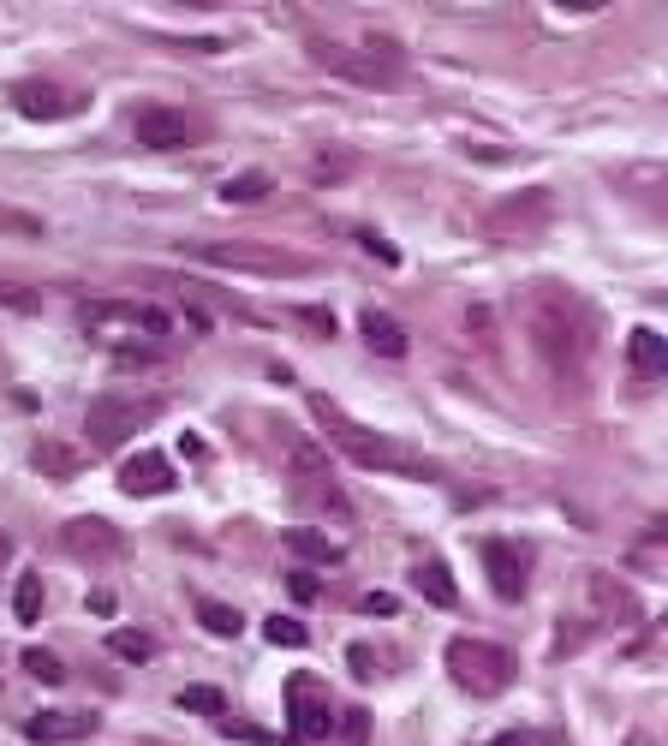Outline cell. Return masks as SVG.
Masks as SVG:
<instances>
[{
    "label": "cell",
    "mask_w": 668,
    "mask_h": 746,
    "mask_svg": "<svg viewBox=\"0 0 668 746\" xmlns=\"http://www.w3.org/2000/svg\"><path fill=\"white\" fill-rule=\"evenodd\" d=\"M526 334L538 347V359L561 383H579L585 376V359H591V317L585 305L568 299L561 287H538L526 299Z\"/></svg>",
    "instance_id": "obj_1"
},
{
    "label": "cell",
    "mask_w": 668,
    "mask_h": 746,
    "mask_svg": "<svg viewBox=\"0 0 668 746\" xmlns=\"http://www.w3.org/2000/svg\"><path fill=\"white\" fill-rule=\"evenodd\" d=\"M310 418L329 430V443L340 448L347 460H359L364 472H400V478H436V466H430L424 455H412V448H400L394 436H382V430H370V424L359 418H347L340 406L329 401V394H310Z\"/></svg>",
    "instance_id": "obj_2"
},
{
    "label": "cell",
    "mask_w": 668,
    "mask_h": 746,
    "mask_svg": "<svg viewBox=\"0 0 668 746\" xmlns=\"http://www.w3.org/2000/svg\"><path fill=\"white\" fill-rule=\"evenodd\" d=\"M310 54H317L322 72L352 78V84H370V90L406 78V54H400L394 42H382V36H370L364 49H347V42H310Z\"/></svg>",
    "instance_id": "obj_3"
},
{
    "label": "cell",
    "mask_w": 668,
    "mask_h": 746,
    "mask_svg": "<svg viewBox=\"0 0 668 746\" xmlns=\"http://www.w3.org/2000/svg\"><path fill=\"white\" fill-rule=\"evenodd\" d=\"M198 263H215V269H240V275H269V281H280V275H310L317 263L287 252V245H263V239H203V245H185Z\"/></svg>",
    "instance_id": "obj_4"
},
{
    "label": "cell",
    "mask_w": 668,
    "mask_h": 746,
    "mask_svg": "<svg viewBox=\"0 0 668 746\" xmlns=\"http://www.w3.org/2000/svg\"><path fill=\"white\" fill-rule=\"evenodd\" d=\"M156 413H161V401H150V394H120V388H114V394H102V401L91 406L84 436H91L96 455H114V448H126Z\"/></svg>",
    "instance_id": "obj_5"
},
{
    "label": "cell",
    "mask_w": 668,
    "mask_h": 746,
    "mask_svg": "<svg viewBox=\"0 0 668 746\" xmlns=\"http://www.w3.org/2000/svg\"><path fill=\"white\" fill-rule=\"evenodd\" d=\"M448 675L471 699H496L513 686V657L501 646H484V639H448Z\"/></svg>",
    "instance_id": "obj_6"
},
{
    "label": "cell",
    "mask_w": 668,
    "mask_h": 746,
    "mask_svg": "<svg viewBox=\"0 0 668 746\" xmlns=\"http://www.w3.org/2000/svg\"><path fill=\"white\" fill-rule=\"evenodd\" d=\"M335 728V711L322 699V681L317 675H293L287 681V735L293 740H322Z\"/></svg>",
    "instance_id": "obj_7"
},
{
    "label": "cell",
    "mask_w": 668,
    "mask_h": 746,
    "mask_svg": "<svg viewBox=\"0 0 668 746\" xmlns=\"http://www.w3.org/2000/svg\"><path fill=\"white\" fill-rule=\"evenodd\" d=\"M484 555V567H489V585H496V597L501 604H519L526 597V550L508 544V537H484L478 544Z\"/></svg>",
    "instance_id": "obj_8"
},
{
    "label": "cell",
    "mask_w": 668,
    "mask_h": 746,
    "mask_svg": "<svg viewBox=\"0 0 668 746\" xmlns=\"http://www.w3.org/2000/svg\"><path fill=\"white\" fill-rule=\"evenodd\" d=\"M549 222V192H519L508 203H496V210L484 215V227L496 233V239H513V233H538Z\"/></svg>",
    "instance_id": "obj_9"
},
{
    "label": "cell",
    "mask_w": 668,
    "mask_h": 746,
    "mask_svg": "<svg viewBox=\"0 0 668 746\" xmlns=\"http://www.w3.org/2000/svg\"><path fill=\"white\" fill-rule=\"evenodd\" d=\"M84 323L102 329V323H120L131 334H168V317L156 311V305H131V299H102V305H84Z\"/></svg>",
    "instance_id": "obj_10"
},
{
    "label": "cell",
    "mask_w": 668,
    "mask_h": 746,
    "mask_svg": "<svg viewBox=\"0 0 668 746\" xmlns=\"http://www.w3.org/2000/svg\"><path fill=\"white\" fill-rule=\"evenodd\" d=\"M191 138V120L180 108H168V102H156V108L138 114V143L144 150H185Z\"/></svg>",
    "instance_id": "obj_11"
},
{
    "label": "cell",
    "mask_w": 668,
    "mask_h": 746,
    "mask_svg": "<svg viewBox=\"0 0 668 746\" xmlns=\"http://www.w3.org/2000/svg\"><path fill=\"white\" fill-rule=\"evenodd\" d=\"M120 490H126V495H168V490H173V466H168V455H156V448L131 455V460L120 466Z\"/></svg>",
    "instance_id": "obj_12"
},
{
    "label": "cell",
    "mask_w": 668,
    "mask_h": 746,
    "mask_svg": "<svg viewBox=\"0 0 668 746\" xmlns=\"http://www.w3.org/2000/svg\"><path fill=\"white\" fill-rule=\"evenodd\" d=\"M66 550L84 555V562H114V555L126 550V537L114 532L108 520H72L66 525Z\"/></svg>",
    "instance_id": "obj_13"
},
{
    "label": "cell",
    "mask_w": 668,
    "mask_h": 746,
    "mask_svg": "<svg viewBox=\"0 0 668 746\" xmlns=\"http://www.w3.org/2000/svg\"><path fill=\"white\" fill-rule=\"evenodd\" d=\"M12 108H19L24 120H61V114H72V102L54 90V84L24 78V84H12Z\"/></svg>",
    "instance_id": "obj_14"
},
{
    "label": "cell",
    "mask_w": 668,
    "mask_h": 746,
    "mask_svg": "<svg viewBox=\"0 0 668 746\" xmlns=\"http://www.w3.org/2000/svg\"><path fill=\"white\" fill-rule=\"evenodd\" d=\"M96 728V716H84V711H61V716H31V723H24V735H31L36 746H61V740H84Z\"/></svg>",
    "instance_id": "obj_15"
},
{
    "label": "cell",
    "mask_w": 668,
    "mask_h": 746,
    "mask_svg": "<svg viewBox=\"0 0 668 746\" xmlns=\"http://www.w3.org/2000/svg\"><path fill=\"white\" fill-rule=\"evenodd\" d=\"M359 329H364V341L377 347L382 359H406V329H400L394 317H382V311H364V317H359Z\"/></svg>",
    "instance_id": "obj_16"
},
{
    "label": "cell",
    "mask_w": 668,
    "mask_h": 746,
    "mask_svg": "<svg viewBox=\"0 0 668 746\" xmlns=\"http://www.w3.org/2000/svg\"><path fill=\"white\" fill-rule=\"evenodd\" d=\"M287 466H293V478H299V484H329V448L310 443V436H299V443H293Z\"/></svg>",
    "instance_id": "obj_17"
},
{
    "label": "cell",
    "mask_w": 668,
    "mask_h": 746,
    "mask_svg": "<svg viewBox=\"0 0 668 746\" xmlns=\"http://www.w3.org/2000/svg\"><path fill=\"white\" fill-rule=\"evenodd\" d=\"M412 579H418V592L430 597V604H436V609H454L459 604V592H454V574H448V567H442V562H418V567H412Z\"/></svg>",
    "instance_id": "obj_18"
},
{
    "label": "cell",
    "mask_w": 668,
    "mask_h": 746,
    "mask_svg": "<svg viewBox=\"0 0 668 746\" xmlns=\"http://www.w3.org/2000/svg\"><path fill=\"white\" fill-rule=\"evenodd\" d=\"M627 353H633V371H645V376H657V371H668V341H662V334H657V329H633Z\"/></svg>",
    "instance_id": "obj_19"
},
{
    "label": "cell",
    "mask_w": 668,
    "mask_h": 746,
    "mask_svg": "<svg viewBox=\"0 0 668 746\" xmlns=\"http://www.w3.org/2000/svg\"><path fill=\"white\" fill-rule=\"evenodd\" d=\"M269 192H275V173H263V168H245V173H233V180L221 185L227 203H263Z\"/></svg>",
    "instance_id": "obj_20"
},
{
    "label": "cell",
    "mask_w": 668,
    "mask_h": 746,
    "mask_svg": "<svg viewBox=\"0 0 668 746\" xmlns=\"http://www.w3.org/2000/svg\"><path fill=\"white\" fill-rule=\"evenodd\" d=\"M287 550L299 555V562H340V544H335V537H322V532H310V525H293Z\"/></svg>",
    "instance_id": "obj_21"
},
{
    "label": "cell",
    "mask_w": 668,
    "mask_h": 746,
    "mask_svg": "<svg viewBox=\"0 0 668 746\" xmlns=\"http://www.w3.org/2000/svg\"><path fill=\"white\" fill-rule=\"evenodd\" d=\"M108 651L126 657V663H150V657H156V639L138 633V627H114V633H108Z\"/></svg>",
    "instance_id": "obj_22"
},
{
    "label": "cell",
    "mask_w": 668,
    "mask_h": 746,
    "mask_svg": "<svg viewBox=\"0 0 668 746\" xmlns=\"http://www.w3.org/2000/svg\"><path fill=\"white\" fill-rule=\"evenodd\" d=\"M31 466H36V472H49V478H72V472H78V455L61 448V443H36Z\"/></svg>",
    "instance_id": "obj_23"
},
{
    "label": "cell",
    "mask_w": 668,
    "mask_h": 746,
    "mask_svg": "<svg viewBox=\"0 0 668 746\" xmlns=\"http://www.w3.org/2000/svg\"><path fill=\"white\" fill-rule=\"evenodd\" d=\"M263 633H269V646H293V651L310 646V627L293 621V616H269V621H263Z\"/></svg>",
    "instance_id": "obj_24"
},
{
    "label": "cell",
    "mask_w": 668,
    "mask_h": 746,
    "mask_svg": "<svg viewBox=\"0 0 668 746\" xmlns=\"http://www.w3.org/2000/svg\"><path fill=\"white\" fill-rule=\"evenodd\" d=\"M180 711H198V716H227V699H221V686H185L180 693Z\"/></svg>",
    "instance_id": "obj_25"
},
{
    "label": "cell",
    "mask_w": 668,
    "mask_h": 746,
    "mask_svg": "<svg viewBox=\"0 0 668 746\" xmlns=\"http://www.w3.org/2000/svg\"><path fill=\"white\" fill-rule=\"evenodd\" d=\"M12 616H19L24 627H31V621L42 616V579H36V574H24V579H19V592H12Z\"/></svg>",
    "instance_id": "obj_26"
},
{
    "label": "cell",
    "mask_w": 668,
    "mask_h": 746,
    "mask_svg": "<svg viewBox=\"0 0 668 746\" xmlns=\"http://www.w3.org/2000/svg\"><path fill=\"white\" fill-rule=\"evenodd\" d=\"M198 621L210 627L215 639H233V633L245 627V621H240V609H227V604H198Z\"/></svg>",
    "instance_id": "obj_27"
},
{
    "label": "cell",
    "mask_w": 668,
    "mask_h": 746,
    "mask_svg": "<svg viewBox=\"0 0 668 746\" xmlns=\"http://www.w3.org/2000/svg\"><path fill=\"white\" fill-rule=\"evenodd\" d=\"M24 669H31V675L36 681H66V663H61V657H54V651H42V646H31V651H24Z\"/></svg>",
    "instance_id": "obj_28"
},
{
    "label": "cell",
    "mask_w": 668,
    "mask_h": 746,
    "mask_svg": "<svg viewBox=\"0 0 668 746\" xmlns=\"http://www.w3.org/2000/svg\"><path fill=\"white\" fill-rule=\"evenodd\" d=\"M0 233H24V239H36L42 222H36V215H19V210H0Z\"/></svg>",
    "instance_id": "obj_29"
},
{
    "label": "cell",
    "mask_w": 668,
    "mask_h": 746,
    "mask_svg": "<svg viewBox=\"0 0 668 746\" xmlns=\"http://www.w3.org/2000/svg\"><path fill=\"white\" fill-rule=\"evenodd\" d=\"M0 305H12V311H36L31 287H19V281H7V287H0Z\"/></svg>",
    "instance_id": "obj_30"
},
{
    "label": "cell",
    "mask_w": 668,
    "mask_h": 746,
    "mask_svg": "<svg viewBox=\"0 0 668 746\" xmlns=\"http://www.w3.org/2000/svg\"><path fill=\"white\" fill-rule=\"evenodd\" d=\"M359 239H364V252H377L382 263H400V252H394V245H389V239H382V233H370V227H359Z\"/></svg>",
    "instance_id": "obj_31"
},
{
    "label": "cell",
    "mask_w": 668,
    "mask_h": 746,
    "mask_svg": "<svg viewBox=\"0 0 668 746\" xmlns=\"http://www.w3.org/2000/svg\"><path fill=\"white\" fill-rule=\"evenodd\" d=\"M287 585H293V597H305V604L317 597V579H310L305 567H293V574H287Z\"/></svg>",
    "instance_id": "obj_32"
},
{
    "label": "cell",
    "mask_w": 668,
    "mask_h": 746,
    "mask_svg": "<svg viewBox=\"0 0 668 746\" xmlns=\"http://www.w3.org/2000/svg\"><path fill=\"white\" fill-rule=\"evenodd\" d=\"M394 609H400V604H394L389 592H370V597H364V616H394Z\"/></svg>",
    "instance_id": "obj_33"
},
{
    "label": "cell",
    "mask_w": 668,
    "mask_h": 746,
    "mask_svg": "<svg viewBox=\"0 0 668 746\" xmlns=\"http://www.w3.org/2000/svg\"><path fill=\"white\" fill-rule=\"evenodd\" d=\"M299 317H305V323L317 329V334H335V317H329V311H317V305H310V311H299Z\"/></svg>",
    "instance_id": "obj_34"
},
{
    "label": "cell",
    "mask_w": 668,
    "mask_h": 746,
    "mask_svg": "<svg viewBox=\"0 0 668 746\" xmlns=\"http://www.w3.org/2000/svg\"><path fill=\"white\" fill-rule=\"evenodd\" d=\"M352 669L370 681V669H377V657H370V646H352Z\"/></svg>",
    "instance_id": "obj_35"
},
{
    "label": "cell",
    "mask_w": 668,
    "mask_h": 746,
    "mask_svg": "<svg viewBox=\"0 0 668 746\" xmlns=\"http://www.w3.org/2000/svg\"><path fill=\"white\" fill-rule=\"evenodd\" d=\"M489 746H531V735H526V728H513V735H501V740H489Z\"/></svg>",
    "instance_id": "obj_36"
},
{
    "label": "cell",
    "mask_w": 668,
    "mask_h": 746,
    "mask_svg": "<svg viewBox=\"0 0 668 746\" xmlns=\"http://www.w3.org/2000/svg\"><path fill=\"white\" fill-rule=\"evenodd\" d=\"M12 562V544H7V537H0V567H7Z\"/></svg>",
    "instance_id": "obj_37"
},
{
    "label": "cell",
    "mask_w": 668,
    "mask_h": 746,
    "mask_svg": "<svg viewBox=\"0 0 668 746\" xmlns=\"http://www.w3.org/2000/svg\"><path fill=\"white\" fill-rule=\"evenodd\" d=\"M633 746H650V740H645V735H633Z\"/></svg>",
    "instance_id": "obj_38"
}]
</instances>
